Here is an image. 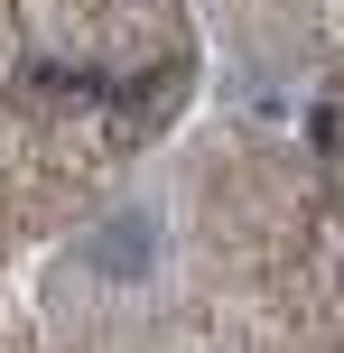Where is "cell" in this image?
I'll return each mask as SVG.
<instances>
[{
	"label": "cell",
	"mask_w": 344,
	"mask_h": 353,
	"mask_svg": "<svg viewBox=\"0 0 344 353\" xmlns=\"http://www.w3.org/2000/svg\"><path fill=\"white\" fill-rule=\"evenodd\" d=\"M84 270H93V279H112V288L149 279V270H159V214H149V205H121V214L84 242Z\"/></svg>",
	"instance_id": "cell-1"
}]
</instances>
